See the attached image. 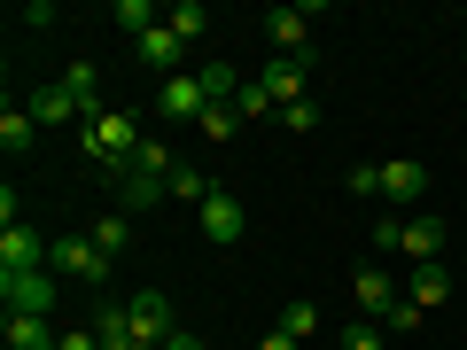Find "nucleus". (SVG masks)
Listing matches in <instances>:
<instances>
[{
    "instance_id": "obj_1",
    "label": "nucleus",
    "mask_w": 467,
    "mask_h": 350,
    "mask_svg": "<svg viewBox=\"0 0 467 350\" xmlns=\"http://www.w3.org/2000/svg\"><path fill=\"white\" fill-rule=\"evenodd\" d=\"M78 149L94 156L101 171H125L140 156V117H125V109H101L94 125H78Z\"/></svg>"
},
{
    "instance_id": "obj_2",
    "label": "nucleus",
    "mask_w": 467,
    "mask_h": 350,
    "mask_svg": "<svg viewBox=\"0 0 467 350\" xmlns=\"http://www.w3.org/2000/svg\"><path fill=\"white\" fill-rule=\"evenodd\" d=\"M47 273H55V281L70 273V281H86V288H109L117 265L94 250V233H55V242H47Z\"/></svg>"
},
{
    "instance_id": "obj_3",
    "label": "nucleus",
    "mask_w": 467,
    "mask_h": 350,
    "mask_svg": "<svg viewBox=\"0 0 467 350\" xmlns=\"http://www.w3.org/2000/svg\"><path fill=\"white\" fill-rule=\"evenodd\" d=\"M55 296H63V281H55V273H0V312H32V319H47Z\"/></svg>"
},
{
    "instance_id": "obj_4",
    "label": "nucleus",
    "mask_w": 467,
    "mask_h": 350,
    "mask_svg": "<svg viewBox=\"0 0 467 350\" xmlns=\"http://www.w3.org/2000/svg\"><path fill=\"white\" fill-rule=\"evenodd\" d=\"M156 109H164L171 125H202L211 94H202V78H195V70H180V78H164V86H156Z\"/></svg>"
},
{
    "instance_id": "obj_5",
    "label": "nucleus",
    "mask_w": 467,
    "mask_h": 350,
    "mask_svg": "<svg viewBox=\"0 0 467 350\" xmlns=\"http://www.w3.org/2000/svg\"><path fill=\"white\" fill-rule=\"evenodd\" d=\"M0 273H47V233H32L24 218L0 226Z\"/></svg>"
},
{
    "instance_id": "obj_6",
    "label": "nucleus",
    "mask_w": 467,
    "mask_h": 350,
    "mask_svg": "<svg viewBox=\"0 0 467 350\" xmlns=\"http://www.w3.org/2000/svg\"><path fill=\"white\" fill-rule=\"evenodd\" d=\"M195 218H202V242H211V250H234V242H242V226H250V218H242V202H234L226 187H218Z\"/></svg>"
},
{
    "instance_id": "obj_7",
    "label": "nucleus",
    "mask_w": 467,
    "mask_h": 350,
    "mask_svg": "<svg viewBox=\"0 0 467 350\" xmlns=\"http://www.w3.org/2000/svg\"><path fill=\"white\" fill-rule=\"evenodd\" d=\"M171 195V171H149V164H125L117 171V211H149V202Z\"/></svg>"
},
{
    "instance_id": "obj_8",
    "label": "nucleus",
    "mask_w": 467,
    "mask_h": 350,
    "mask_svg": "<svg viewBox=\"0 0 467 350\" xmlns=\"http://www.w3.org/2000/svg\"><path fill=\"white\" fill-rule=\"evenodd\" d=\"M398 257H413V265H436V257H444V218H436V211L405 218V226H398Z\"/></svg>"
},
{
    "instance_id": "obj_9",
    "label": "nucleus",
    "mask_w": 467,
    "mask_h": 350,
    "mask_svg": "<svg viewBox=\"0 0 467 350\" xmlns=\"http://www.w3.org/2000/svg\"><path fill=\"white\" fill-rule=\"evenodd\" d=\"M125 312H133V335H140V343H171V335H180V319H171V304L156 296V288L125 296Z\"/></svg>"
},
{
    "instance_id": "obj_10",
    "label": "nucleus",
    "mask_w": 467,
    "mask_h": 350,
    "mask_svg": "<svg viewBox=\"0 0 467 350\" xmlns=\"http://www.w3.org/2000/svg\"><path fill=\"white\" fill-rule=\"evenodd\" d=\"M350 296H358V312H367V319H389V304H398V273L358 265V273H350Z\"/></svg>"
},
{
    "instance_id": "obj_11",
    "label": "nucleus",
    "mask_w": 467,
    "mask_h": 350,
    "mask_svg": "<svg viewBox=\"0 0 467 350\" xmlns=\"http://www.w3.org/2000/svg\"><path fill=\"white\" fill-rule=\"evenodd\" d=\"M312 16H319V8H265V39L281 55H304V47H312Z\"/></svg>"
},
{
    "instance_id": "obj_12",
    "label": "nucleus",
    "mask_w": 467,
    "mask_h": 350,
    "mask_svg": "<svg viewBox=\"0 0 467 350\" xmlns=\"http://www.w3.org/2000/svg\"><path fill=\"white\" fill-rule=\"evenodd\" d=\"M257 86L273 94V109H296V101H312V94H304V55H273Z\"/></svg>"
},
{
    "instance_id": "obj_13",
    "label": "nucleus",
    "mask_w": 467,
    "mask_h": 350,
    "mask_svg": "<svg viewBox=\"0 0 467 350\" xmlns=\"http://www.w3.org/2000/svg\"><path fill=\"white\" fill-rule=\"evenodd\" d=\"M429 195V164L420 156H389L382 164V202H420Z\"/></svg>"
},
{
    "instance_id": "obj_14",
    "label": "nucleus",
    "mask_w": 467,
    "mask_h": 350,
    "mask_svg": "<svg viewBox=\"0 0 467 350\" xmlns=\"http://www.w3.org/2000/svg\"><path fill=\"white\" fill-rule=\"evenodd\" d=\"M180 55H187V39L171 32V24H156V32L140 39V63L156 70V86H164V78H180Z\"/></svg>"
},
{
    "instance_id": "obj_15",
    "label": "nucleus",
    "mask_w": 467,
    "mask_h": 350,
    "mask_svg": "<svg viewBox=\"0 0 467 350\" xmlns=\"http://www.w3.org/2000/svg\"><path fill=\"white\" fill-rule=\"evenodd\" d=\"M405 296H413L420 312H436V304L451 296V265H444V257H436V265H413V273H405Z\"/></svg>"
},
{
    "instance_id": "obj_16",
    "label": "nucleus",
    "mask_w": 467,
    "mask_h": 350,
    "mask_svg": "<svg viewBox=\"0 0 467 350\" xmlns=\"http://www.w3.org/2000/svg\"><path fill=\"white\" fill-rule=\"evenodd\" d=\"M32 117H39V125H70V117H86V109H78V94L55 78V86H39V94H32Z\"/></svg>"
},
{
    "instance_id": "obj_17",
    "label": "nucleus",
    "mask_w": 467,
    "mask_h": 350,
    "mask_svg": "<svg viewBox=\"0 0 467 350\" xmlns=\"http://www.w3.org/2000/svg\"><path fill=\"white\" fill-rule=\"evenodd\" d=\"M94 250L117 265V257L133 250V218H125V211H101V218H94Z\"/></svg>"
},
{
    "instance_id": "obj_18",
    "label": "nucleus",
    "mask_w": 467,
    "mask_h": 350,
    "mask_svg": "<svg viewBox=\"0 0 467 350\" xmlns=\"http://www.w3.org/2000/svg\"><path fill=\"white\" fill-rule=\"evenodd\" d=\"M63 335L47 327V319H32V312H8V350H55Z\"/></svg>"
},
{
    "instance_id": "obj_19",
    "label": "nucleus",
    "mask_w": 467,
    "mask_h": 350,
    "mask_svg": "<svg viewBox=\"0 0 467 350\" xmlns=\"http://www.w3.org/2000/svg\"><path fill=\"white\" fill-rule=\"evenodd\" d=\"M32 140H39V117L8 101V109H0V149H8V156H24V149H32Z\"/></svg>"
},
{
    "instance_id": "obj_20",
    "label": "nucleus",
    "mask_w": 467,
    "mask_h": 350,
    "mask_svg": "<svg viewBox=\"0 0 467 350\" xmlns=\"http://www.w3.org/2000/svg\"><path fill=\"white\" fill-rule=\"evenodd\" d=\"M109 16H117V32H133V47H140L149 32H156V8H149V0H117Z\"/></svg>"
},
{
    "instance_id": "obj_21",
    "label": "nucleus",
    "mask_w": 467,
    "mask_h": 350,
    "mask_svg": "<svg viewBox=\"0 0 467 350\" xmlns=\"http://www.w3.org/2000/svg\"><path fill=\"white\" fill-rule=\"evenodd\" d=\"M211 195H218V187L202 180V171H187V164L171 171V202H195V211H202V202H211Z\"/></svg>"
},
{
    "instance_id": "obj_22",
    "label": "nucleus",
    "mask_w": 467,
    "mask_h": 350,
    "mask_svg": "<svg viewBox=\"0 0 467 350\" xmlns=\"http://www.w3.org/2000/svg\"><path fill=\"white\" fill-rule=\"evenodd\" d=\"M195 78H202V94H211V101H234V94H242V78H234V63H202Z\"/></svg>"
},
{
    "instance_id": "obj_23",
    "label": "nucleus",
    "mask_w": 467,
    "mask_h": 350,
    "mask_svg": "<svg viewBox=\"0 0 467 350\" xmlns=\"http://www.w3.org/2000/svg\"><path fill=\"white\" fill-rule=\"evenodd\" d=\"M281 335H296V343H304V335H319V304H312V296H296V304L281 312Z\"/></svg>"
},
{
    "instance_id": "obj_24",
    "label": "nucleus",
    "mask_w": 467,
    "mask_h": 350,
    "mask_svg": "<svg viewBox=\"0 0 467 350\" xmlns=\"http://www.w3.org/2000/svg\"><path fill=\"white\" fill-rule=\"evenodd\" d=\"M234 125H242L234 101H211V109H202V140H234Z\"/></svg>"
},
{
    "instance_id": "obj_25",
    "label": "nucleus",
    "mask_w": 467,
    "mask_h": 350,
    "mask_svg": "<svg viewBox=\"0 0 467 350\" xmlns=\"http://www.w3.org/2000/svg\"><path fill=\"white\" fill-rule=\"evenodd\" d=\"M343 350H389L382 319H358V327H343Z\"/></svg>"
},
{
    "instance_id": "obj_26",
    "label": "nucleus",
    "mask_w": 467,
    "mask_h": 350,
    "mask_svg": "<svg viewBox=\"0 0 467 350\" xmlns=\"http://www.w3.org/2000/svg\"><path fill=\"white\" fill-rule=\"evenodd\" d=\"M171 32H180V39H202V24H211V16H202V8H195V0H180V8H171Z\"/></svg>"
},
{
    "instance_id": "obj_27",
    "label": "nucleus",
    "mask_w": 467,
    "mask_h": 350,
    "mask_svg": "<svg viewBox=\"0 0 467 350\" xmlns=\"http://www.w3.org/2000/svg\"><path fill=\"white\" fill-rule=\"evenodd\" d=\"M265 109H273L265 86H242V94H234V117H265Z\"/></svg>"
},
{
    "instance_id": "obj_28",
    "label": "nucleus",
    "mask_w": 467,
    "mask_h": 350,
    "mask_svg": "<svg viewBox=\"0 0 467 350\" xmlns=\"http://www.w3.org/2000/svg\"><path fill=\"white\" fill-rule=\"evenodd\" d=\"M288 133H319V101H296V109H281Z\"/></svg>"
},
{
    "instance_id": "obj_29",
    "label": "nucleus",
    "mask_w": 467,
    "mask_h": 350,
    "mask_svg": "<svg viewBox=\"0 0 467 350\" xmlns=\"http://www.w3.org/2000/svg\"><path fill=\"white\" fill-rule=\"evenodd\" d=\"M350 195H382V164H350Z\"/></svg>"
},
{
    "instance_id": "obj_30",
    "label": "nucleus",
    "mask_w": 467,
    "mask_h": 350,
    "mask_svg": "<svg viewBox=\"0 0 467 350\" xmlns=\"http://www.w3.org/2000/svg\"><path fill=\"white\" fill-rule=\"evenodd\" d=\"M389 327L413 335V327H420V304H413V296H398V304H389Z\"/></svg>"
},
{
    "instance_id": "obj_31",
    "label": "nucleus",
    "mask_w": 467,
    "mask_h": 350,
    "mask_svg": "<svg viewBox=\"0 0 467 350\" xmlns=\"http://www.w3.org/2000/svg\"><path fill=\"white\" fill-rule=\"evenodd\" d=\"M55 350H101V335H94V327H70V335H63Z\"/></svg>"
},
{
    "instance_id": "obj_32",
    "label": "nucleus",
    "mask_w": 467,
    "mask_h": 350,
    "mask_svg": "<svg viewBox=\"0 0 467 350\" xmlns=\"http://www.w3.org/2000/svg\"><path fill=\"white\" fill-rule=\"evenodd\" d=\"M257 350H296V335H281V327H273V335H257Z\"/></svg>"
},
{
    "instance_id": "obj_33",
    "label": "nucleus",
    "mask_w": 467,
    "mask_h": 350,
    "mask_svg": "<svg viewBox=\"0 0 467 350\" xmlns=\"http://www.w3.org/2000/svg\"><path fill=\"white\" fill-rule=\"evenodd\" d=\"M164 350H202V335H171V343Z\"/></svg>"
}]
</instances>
